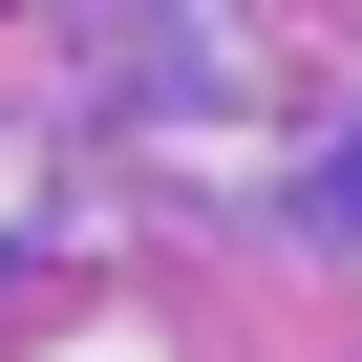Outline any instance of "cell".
Returning a JSON list of instances; mask_svg holds the SVG:
<instances>
[{"instance_id": "6da1fadb", "label": "cell", "mask_w": 362, "mask_h": 362, "mask_svg": "<svg viewBox=\"0 0 362 362\" xmlns=\"http://www.w3.org/2000/svg\"><path fill=\"white\" fill-rule=\"evenodd\" d=\"M341 192H362V170H341Z\"/></svg>"}]
</instances>
